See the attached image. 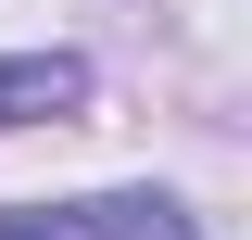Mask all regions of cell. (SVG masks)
Listing matches in <instances>:
<instances>
[{"label": "cell", "mask_w": 252, "mask_h": 240, "mask_svg": "<svg viewBox=\"0 0 252 240\" xmlns=\"http://www.w3.org/2000/svg\"><path fill=\"white\" fill-rule=\"evenodd\" d=\"M0 240H189V215L164 190H114V202H63V215H0Z\"/></svg>", "instance_id": "cell-1"}, {"label": "cell", "mask_w": 252, "mask_h": 240, "mask_svg": "<svg viewBox=\"0 0 252 240\" xmlns=\"http://www.w3.org/2000/svg\"><path fill=\"white\" fill-rule=\"evenodd\" d=\"M89 101V63L76 51H0V126H51Z\"/></svg>", "instance_id": "cell-2"}]
</instances>
